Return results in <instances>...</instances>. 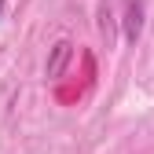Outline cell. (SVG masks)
Instances as JSON below:
<instances>
[{"mask_svg":"<svg viewBox=\"0 0 154 154\" xmlns=\"http://www.w3.org/2000/svg\"><path fill=\"white\" fill-rule=\"evenodd\" d=\"M143 33V0H125V37L140 41Z\"/></svg>","mask_w":154,"mask_h":154,"instance_id":"6da1fadb","label":"cell"},{"mask_svg":"<svg viewBox=\"0 0 154 154\" xmlns=\"http://www.w3.org/2000/svg\"><path fill=\"white\" fill-rule=\"evenodd\" d=\"M70 55H73V44L70 41H59L51 48V59H48V77H59L63 70H66V63H70Z\"/></svg>","mask_w":154,"mask_h":154,"instance_id":"7a4b0ae2","label":"cell"},{"mask_svg":"<svg viewBox=\"0 0 154 154\" xmlns=\"http://www.w3.org/2000/svg\"><path fill=\"white\" fill-rule=\"evenodd\" d=\"M0 15H4V0H0Z\"/></svg>","mask_w":154,"mask_h":154,"instance_id":"3957f363","label":"cell"}]
</instances>
